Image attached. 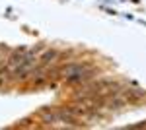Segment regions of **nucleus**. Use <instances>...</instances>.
<instances>
[{"label": "nucleus", "instance_id": "f257e3e1", "mask_svg": "<svg viewBox=\"0 0 146 130\" xmlns=\"http://www.w3.org/2000/svg\"><path fill=\"white\" fill-rule=\"evenodd\" d=\"M125 95L129 99H138V97H144L146 91H142V89H129V91H125Z\"/></svg>", "mask_w": 146, "mask_h": 130}, {"label": "nucleus", "instance_id": "7ed1b4c3", "mask_svg": "<svg viewBox=\"0 0 146 130\" xmlns=\"http://www.w3.org/2000/svg\"><path fill=\"white\" fill-rule=\"evenodd\" d=\"M107 105L111 109H119V107H125V99H111V101H107Z\"/></svg>", "mask_w": 146, "mask_h": 130}, {"label": "nucleus", "instance_id": "f03ea898", "mask_svg": "<svg viewBox=\"0 0 146 130\" xmlns=\"http://www.w3.org/2000/svg\"><path fill=\"white\" fill-rule=\"evenodd\" d=\"M56 56H58V53H56V51H47V53L41 56V60H43V62H51L53 58H56Z\"/></svg>", "mask_w": 146, "mask_h": 130}]
</instances>
